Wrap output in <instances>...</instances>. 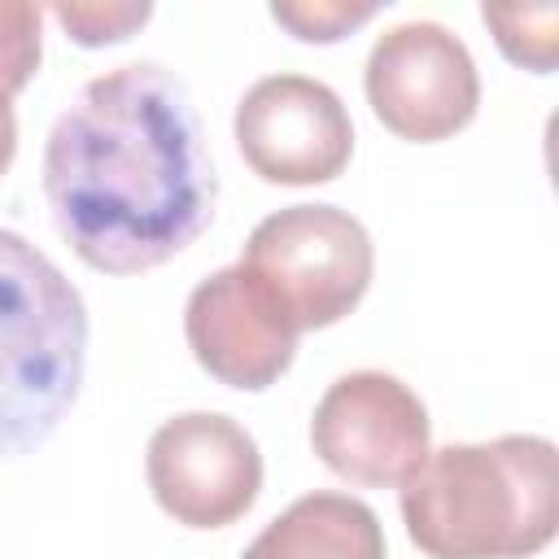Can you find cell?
<instances>
[{
	"label": "cell",
	"mask_w": 559,
	"mask_h": 559,
	"mask_svg": "<svg viewBox=\"0 0 559 559\" xmlns=\"http://www.w3.org/2000/svg\"><path fill=\"white\" fill-rule=\"evenodd\" d=\"M380 515L349 493L314 489L280 511L240 559H384Z\"/></svg>",
	"instance_id": "10"
},
{
	"label": "cell",
	"mask_w": 559,
	"mask_h": 559,
	"mask_svg": "<svg viewBox=\"0 0 559 559\" xmlns=\"http://www.w3.org/2000/svg\"><path fill=\"white\" fill-rule=\"evenodd\" d=\"M87 367V310L66 271L0 227V459L39 450Z\"/></svg>",
	"instance_id": "3"
},
{
	"label": "cell",
	"mask_w": 559,
	"mask_h": 559,
	"mask_svg": "<svg viewBox=\"0 0 559 559\" xmlns=\"http://www.w3.org/2000/svg\"><path fill=\"white\" fill-rule=\"evenodd\" d=\"M52 17L66 26V35L83 48H105V44H122L131 39L148 17L153 4L148 0H61L52 4Z\"/></svg>",
	"instance_id": "13"
},
{
	"label": "cell",
	"mask_w": 559,
	"mask_h": 559,
	"mask_svg": "<svg viewBox=\"0 0 559 559\" xmlns=\"http://www.w3.org/2000/svg\"><path fill=\"white\" fill-rule=\"evenodd\" d=\"M183 336L201 371L245 393L271 389L297 354V328L245 275L240 262L205 275L192 288L183 306Z\"/></svg>",
	"instance_id": "9"
},
{
	"label": "cell",
	"mask_w": 559,
	"mask_h": 559,
	"mask_svg": "<svg viewBox=\"0 0 559 559\" xmlns=\"http://www.w3.org/2000/svg\"><path fill=\"white\" fill-rule=\"evenodd\" d=\"M376 13H380L376 0H275L271 4V17L306 44H336L349 31L367 26Z\"/></svg>",
	"instance_id": "14"
},
{
	"label": "cell",
	"mask_w": 559,
	"mask_h": 559,
	"mask_svg": "<svg viewBox=\"0 0 559 559\" xmlns=\"http://www.w3.org/2000/svg\"><path fill=\"white\" fill-rule=\"evenodd\" d=\"M44 197L61 240L105 275H140L183 253L218 201L188 87L157 61L96 74L44 144Z\"/></svg>",
	"instance_id": "1"
},
{
	"label": "cell",
	"mask_w": 559,
	"mask_h": 559,
	"mask_svg": "<svg viewBox=\"0 0 559 559\" xmlns=\"http://www.w3.org/2000/svg\"><path fill=\"white\" fill-rule=\"evenodd\" d=\"M236 144L266 183H328L349 166L354 122L341 96L310 74H266L236 105Z\"/></svg>",
	"instance_id": "8"
},
{
	"label": "cell",
	"mask_w": 559,
	"mask_h": 559,
	"mask_svg": "<svg viewBox=\"0 0 559 559\" xmlns=\"http://www.w3.org/2000/svg\"><path fill=\"white\" fill-rule=\"evenodd\" d=\"M428 411L389 371H349L328 384L310 419V445L341 480L362 489L402 485L428 459Z\"/></svg>",
	"instance_id": "6"
},
{
	"label": "cell",
	"mask_w": 559,
	"mask_h": 559,
	"mask_svg": "<svg viewBox=\"0 0 559 559\" xmlns=\"http://www.w3.org/2000/svg\"><path fill=\"white\" fill-rule=\"evenodd\" d=\"M44 13L26 0H0V96L13 100L39 70Z\"/></svg>",
	"instance_id": "12"
},
{
	"label": "cell",
	"mask_w": 559,
	"mask_h": 559,
	"mask_svg": "<svg viewBox=\"0 0 559 559\" xmlns=\"http://www.w3.org/2000/svg\"><path fill=\"white\" fill-rule=\"evenodd\" d=\"M157 507L188 528H227L262 493L258 441L218 411H188L148 437L144 454Z\"/></svg>",
	"instance_id": "7"
},
{
	"label": "cell",
	"mask_w": 559,
	"mask_h": 559,
	"mask_svg": "<svg viewBox=\"0 0 559 559\" xmlns=\"http://www.w3.org/2000/svg\"><path fill=\"white\" fill-rule=\"evenodd\" d=\"M480 22L493 31V44L502 57L520 70L550 74L559 61V9L555 4H533V9H498L485 4Z\"/></svg>",
	"instance_id": "11"
},
{
	"label": "cell",
	"mask_w": 559,
	"mask_h": 559,
	"mask_svg": "<svg viewBox=\"0 0 559 559\" xmlns=\"http://www.w3.org/2000/svg\"><path fill=\"white\" fill-rule=\"evenodd\" d=\"M240 266L301 336L341 323L367 297L376 245L349 210L284 205L249 231Z\"/></svg>",
	"instance_id": "4"
},
{
	"label": "cell",
	"mask_w": 559,
	"mask_h": 559,
	"mask_svg": "<svg viewBox=\"0 0 559 559\" xmlns=\"http://www.w3.org/2000/svg\"><path fill=\"white\" fill-rule=\"evenodd\" d=\"M397 507L428 559H528L559 533V450L537 432L428 450Z\"/></svg>",
	"instance_id": "2"
},
{
	"label": "cell",
	"mask_w": 559,
	"mask_h": 559,
	"mask_svg": "<svg viewBox=\"0 0 559 559\" xmlns=\"http://www.w3.org/2000/svg\"><path fill=\"white\" fill-rule=\"evenodd\" d=\"M17 153V118H13V100L0 96V175L13 166Z\"/></svg>",
	"instance_id": "15"
},
{
	"label": "cell",
	"mask_w": 559,
	"mask_h": 559,
	"mask_svg": "<svg viewBox=\"0 0 559 559\" xmlns=\"http://www.w3.org/2000/svg\"><path fill=\"white\" fill-rule=\"evenodd\" d=\"M371 114L411 144L463 131L480 109V74L467 44L441 22H402L371 44L362 70Z\"/></svg>",
	"instance_id": "5"
}]
</instances>
